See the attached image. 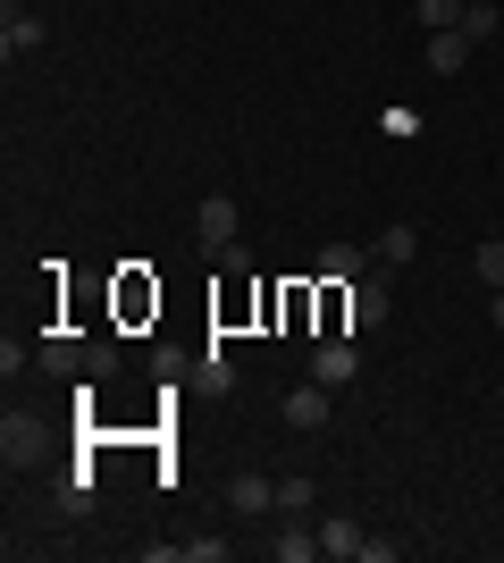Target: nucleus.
I'll return each mask as SVG.
<instances>
[{
  "label": "nucleus",
  "instance_id": "2",
  "mask_svg": "<svg viewBox=\"0 0 504 563\" xmlns=\"http://www.w3.org/2000/svg\"><path fill=\"white\" fill-rule=\"evenodd\" d=\"M312 378H320V387H354V378H361V345H345V336H328V345L312 353Z\"/></svg>",
  "mask_w": 504,
  "mask_h": 563
},
{
  "label": "nucleus",
  "instance_id": "6",
  "mask_svg": "<svg viewBox=\"0 0 504 563\" xmlns=\"http://www.w3.org/2000/svg\"><path fill=\"white\" fill-rule=\"evenodd\" d=\"M328 396H336V387H320V378H303V387H294V396H287V421H294V429H328Z\"/></svg>",
  "mask_w": 504,
  "mask_h": 563
},
{
  "label": "nucleus",
  "instance_id": "5",
  "mask_svg": "<svg viewBox=\"0 0 504 563\" xmlns=\"http://www.w3.org/2000/svg\"><path fill=\"white\" fill-rule=\"evenodd\" d=\"M312 269H320L328 286H354L361 269H370V253H361V244H320V261H312Z\"/></svg>",
  "mask_w": 504,
  "mask_h": 563
},
{
  "label": "nucleus",
  "instance_id": "11",
  "mask_svg": "<svg viewBox=\"0 0 504 563\" xmlns=\"http://www.w3.org/2000/svg\"><path fill=\"white\" fill-rule=\"evenodd\" d=\"M462 9H471V0H412L421 34H455V25H462Z\"/></svg>",
  "mask_w": 504,
  "mask_h": 563
},
{
  "label": "nucleus",
  "instance_id": "8",
  "mask_svg": "<svg viewBox=\"0 0 504 563\" xmlns=\"http://www.w3.org/2000/svg\"><path fill=\"white\" fill-rule=\"evenodd\" d=\"M462 68H471V34L462 25L455 34H429V76H462Z\"/></svg>",
  "mask_w": 504,
  "mask_h": 563
},
{
  "label": "nucleus",
  "instance_id": "15",
  "mask_svg": "<svg viewBox=\"0 0 504 563\" xmlns=\"http://www.w3.org/2000/svg\"><path fill=\"white\" fill-rule=\"evenodd\" d=\"M0 446H9V463H25V454L43 446V429H34V421H18V412H9V421H0Z\"/></svg>",
  "mask_w": 504,
  "mask_h": 563
},
{
  "label": "nucleus",
  "instance_id": "4",
  "mask_svg": "<svg viewBox=\"0 0 504 563\" xmlns=\"http://www.w3.org/2000/svg\"><path fill=\"white\" fill-rule=\"evenodd\" d=\"M227 505H236V514H278V479H269V471H236V479H227Z\"/></svg>",
  "mask_w": 504,
  "mask_h": 563
},
{
  "label": "nucleus",
  "instance_id": "12",
  "mask_svg": "<svg viewBox=\"0 0 504 563\" xmlns=\"http://www.w3.org/2000/svg\"><path fill=\"white\" fill-rule=\"evenodd\" d=\"M0 51H9V59L43 51V18H18V9H9V25H0Z\"/></svg>",
  "mask_w": 504,
  "mask_h": 563
},
{
  "label": "nucleus",
  "instance_id": "17",
  "mask_svg": "<svg viewBox=\"0 0 504 563\" xmlns=\"http://www.w3.org/2000/svg\"><path fill=\"white\" fill-rule=\"evenodd\" d=\"M480 278H488V286H496V295H504V244H496V235H488V244H480Z\"/></svg>",
  "mask_w": 504,
  "mask_h": 563
},
{
  "label": "nucleus",
  "instance_id": "3",
  "mask_svg": "<svg viewBox=\"0 0 504 563\" xmlns=\"http://www.w3.org/2000/svg\"><path fill=\"white\" fill-rule=\"evenodd\" d=\"M193 235H202V253H227V244H236V202L211 194V202L193 211Z\"/></svg>",
  "mask_w": 504,
  "mask_h": 563
},
{
  "label": "nucleus",
  "instance_id": "10",
  "mask_svg": "<svg viewBox=\"0 0 504 563\" xmlns=\"http://www.w3.org/2000/svg\"><path fill=\"white\" fill-rule=\"evenodd\" d=\"M85 362H93V345H76V336H51L43 345V371H59V378H85Z\"/></svg>",
  "mask_w": 504,
  "mask_h": 563
},
{
  "label": "nucleus",
  "instance_id": "19",
  "mask_svg": "<svg viewBox=\"0 0 504 563\" xmlns=\"http://www.w3.org/2000/svg\"><path fill=\"white\" fill-rule=\"evenodd\" d=\"M488 320H496V329H504V295H496V303H488Z\"/></svg>",
  "mask_w": 504,
  "mask_h": 563
},
{
  "label": "nucleus",
  "instance_id": "18",
  "mask_svg": "<svg viewBox=\"0 0 504 563\" xmlns=\"http://www.w3.org/2000/svg\"><path fill=\"white\" fill-rule=\"evenodd\" d=\"M177 555H186V563H227V539H186Z\"/></svg>",
  "mask_w": 504,
  "mask_h": 563
},
{
  "label": "nucleus",
  "instance_id": "1",
  "mask_svg": "<svg viewBox=\"0 0 504 563\" xmlns=\"http://www.w3.org/2000/svg\"><path fill=\"white\" fill-rule=\"evenodd\" d=\"M387 311H395L387 278H354L345 286V329H387Z\"/></svg>",
  "mask_w": 504,
  "mask_h": 563
},
{
  "label": "nucleus",
  "instance_id": "14",
  "mask_svg": "<svg viewBox=\"0 0 504 563\" xmlns=\"http://www.w3.org/2000/svg\"><path fill=\"white\" fill-rule=\"evenodd\" d=\"M379 261H387V269L421 261V228H387V235H379Z\"/></svg>",
  "mask_w": 504,
  "mask_h": 563
},
{
  "label": "nucleus",
  "instance_id": "16",
  "mask_svg": "<svg viewBox=\"0 0 504 563\" xmlns=\"http://www.w3.org/2000/svg\"><path fill=\"white\" fill-rule=\"evenodd\" d=\"M278 514H312V479H303V471L278 479Z\"/></svg>",
  "mask_w": 504,
  "mask_h": 563
},
{
  "label": "nucleus",
  "instance_id": "7",
  "mask_svg": "<svg viewBox=\"0 0 504 563\" xmlns=\"http://www.w3.org/2000/svg\"><path fill=\"white\" fill-rule=\"evenodd\" d=\"M361 530H354V514H336V521H320V555H336V563H361Z\"/></svg>",
  "mask_w": 504,
  "mask_h": 563
},
{
  "label": "nucleus",
  "instance_id": "13",
  "mask_svg": "<svg viewBox=\"0 0 504 563\" xmlns=\"http://www.w3.org/2000/svg\"><path fill=\"white\" fill-rule=\"evenodd\" d=\"M462 34H471V51H480V43H496V34H504L496 0H471V9H462Z\"/></svg>",
  "mask_w": 504,
  "mask_h": 563
},
{
  "label": "nucleus",
  "instance_id": "9",
  "mask_svg": "<svg viewBox=\"0 0 504 563\" xmlns=\"http://www.w3.org/2000/svg\"><path fill=\"white\" fill-rule=\"evenodd\" d=\"M269 555H278V563H312L320 555V530H303V514H287V530L269 539Z\"/></svg>",
  "mask_w": 504,
  "mask_h": 563
}]
</instances>
